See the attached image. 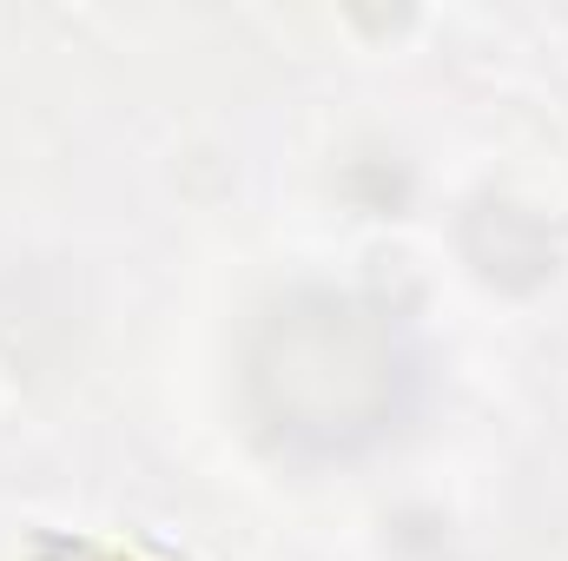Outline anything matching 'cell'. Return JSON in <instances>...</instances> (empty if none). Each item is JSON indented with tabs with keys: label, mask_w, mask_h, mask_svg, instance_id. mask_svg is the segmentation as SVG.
I'll return each instance as SVG.
<instances>
[{
	"label": "cell",
	"mask_w": 568,
	"mask_h": 561,
	"mask_svg": "<svg viewBox=\"0 0 568 561\" xmlns=\"http://www.w3.org/2000/svg\"><path fill=\"white\" fill-rule=\"evenodd\" d=\"M245 404L297 456H357L410 404L404 330L351 290H291L245 344Z\"/></svg>",
	"instance_id": "6da1fadb"
}]
</instances>
